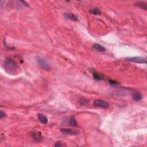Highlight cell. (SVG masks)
Returning a JSON list of instances; mask_svg holds the SVG:
<instances>
[{"instance_id":"cell-1","label":"cell","mask_w":147,"mask_h":147,"mask_svg":"<svg viewBox=\"0 0 147 147\" xmlns=\"http://www.w3.org/2000/svg\"><path fill=\"white\" fill-rule=\"evenodd\" d=\"M4 69L6 73L10 74H14L17 70V64L12 58H6L5 60Z\"/></svg>"},{"instance_id":"cell-2","label":"cell","mask_w":147,"mask_h":147,"mask_svg":"<svg viewBox=\"0 0 147 147\" xmlns=\"http://www.w3.org/2000/svg\"><path fill=\"white\" fill-rule=\"evenodd\" d=\"M37 62L38 63L39 66L43 69L46 70H50L51 67L49 63V62L47 61V59H45L44 57L42 56H38L37 58Z\"/></svg>"},{"instance_id":"cell-3","label":"cell","mask_w":147,"mask_h":147,"mask_svg":"<svg viewBox=\"0 0 147 147\" xmlns=\"http://www.w3.org/2000/svg\"><path fill=\"white\" fill-rule=\"evenodd\" d=\"M126 60L134 63H143L147 64V59L142 57H139V56H135V57H128L125 59Z\"/></svg>"},{"instance_id":"cell-4","label":"cell","mask_w":147,"mask_h":147,"mask_svg":"<svg viewBox=\"0 0 147 147\" xmlns=\"http://www.w3.org/2000/svg\"><path fill=\"white\" fill-rule=\"evenodd\" d=\"M94 106H97V107H100L101 108L103 109H107L109 107V105L108 102H107L106 101L102 100V99H96L94 101Z\"/></svg>"},{"instance_id":"cell-5","label":"cell","mask_w":147,"mask_h":147,"mask_svg":"<svg viewBox=\"0 0 147 147\" xmlns=\"http://www.w3.org/2000/svg\"><path fill=\"white\" fill-rule=\"evenodd\" d=\"M60 131L62 133L65 134V135H71V136H75L79 134V132L76 131V130H73L71 129H67V128H62L60 129Z\"/></svg>"},{"instance_id":"cell-6","label":"cell","mask_w":147,"mask_h":147,"mask_svg":"<svg viewBox=\"0 0 147 147\" xmlns=\"http://www.w3.org/2000/svg\"><path fill=\"white\" fill-rule=\"evenodd\" d=\"M31 135L35 142H40V141L43 140L42 135H41V133L40 132H32L31 133Z\"/></svg>"},{"instance_id":"cell-7","label":"cell","mask_w":147,"mask_h":147,"mask_svg":"<svg viewBox=\"0 0 147 147\" xmlns=\"http://www.w3.org/2000/svg\"><path fill=\"white\" fill-rule=\"evenodd\" d=\"M64 16L67 19L71 20L74 21H78V18L77 17L76 15L74 14L73 13H66L64 14Z\"/></svg>"},{"instance_id":"cell-8","label":"cell","mask_w":147,"mask_h":147,"mask_svg":"<svg viewBox=\"0 0 147 147\" xmlns=\"http://www.w3.org/2000/svg\"><path fill=\"white\" fill-rule=\"evenodd\" d=\"M92 48H93V49H94V50L97 51L99 52H105V51H106V49H105V47H103L100 44H97V43L94 44L93 45V46H92Z\"/></svg>"},{"instance_id":"cell-9","label":"cell","mask_w":147,"mask_h":147,"mask_svg":"<svg viewBox=\"0 0 147 147\" xmlns=\"http://www.w3.org/2000/svg\"><path fill=\"white\" fill-rule=\"evenodd\" d=\"M143 96L139 92H135L132 95V99L136 102H139L142 99Z\"/></svg>"},{"instance_id":"cell-10","label":"cell","mask_w":147,"mask_h":147,"mask_svg":"<svg viewBox=\"0 0 147 147\" xmlns=\"http://www.w3.org/2000/svg\"><path fill=\"white\" fill-rule=\"evenodd\" d=\"M135 5L136 6L139 7V8L144 9V10H147V3L145 2H143V1L137 2L135 3Z\"/></svg>"},{"instance_id":"cell-11","label":"cell","mask_w":147,"mask_h":147,"mask_svg":"<svg viewBox=\"0 0 147 147\" xmlns=\"http://www.w3.org/2000/svg\"><path fill=\"white\" fill-rule=\"evenodd\" d=\"M37 117H38L39 120H40V121L41 123H43V124H47L48 123V118H47L44 114L39 113L37 115Z\"/></svg>"},{"instance_id":"cell-12","label":"cell","mask_w":147,"mask_h":147,"mask_svg":"<svg viewBox=\"0 0 147 147\" xmlns=\"http://www.w3.org/2000/svg\"><path fill=\"white\" fill-rule=\"evenodd\" d=\"M93 77L94 78V79L96 80H103V79H104V77H103L102 75L99 74V73H96V72H94L93 73Z\"/></svg>"},{"instance_id":"cell-13","label":"cell","mask_w":147,"mask_h":147,"mask_svg":"<svg viewBox=\"0 0 147 147\" xmlns=\"http://www.w3.org/2000/svg\"><path fill=\"white\" fill-rule=\"evenodd\" d=\"M69 124L70 125L73 126V127H76L78 125L77 124V122L76 120H75V117L74 116H71L70 118L69 119Z\"/></svg>"},{"instance_id":"cell-14","label":"cell","mask_w":147,"mask_h":147,"mask_svg":"<svg viewBox=\"0 0 147 147\" xmlns=\"http://www.w3.org/2000/svg\"><path fill=\"white\" fill-rule=\"evenodd\" d=\"M90 13L94 14V15H99L101 14V10L98 8H93L89 10Z\"/></svg>"},{"instance_id":"cell-15","label":"cell","mask_w":147,"mask_h":147,"mask_svg":"<svg viewBox=\"0 0 147 147\" xmlns=\"http://www.w3.org/2000/svg\"><path fill=\"white\" fill-rule=\"evenodd\" d=\"M79 102H80V104L81 105H84L86 104L88 102V100L86 99H84V98H82L79 101Z\"/></svg>"},{"instance_id":"cell-16","label":"cell","mask_w":147,"mask_h":147,"mask_svg":"<svg viewBox=\"0 0 147 147\" xmlns=\"http://www.w3.org/2000/svg\"><path fill=\"white\" fill-rule=\"evenodd\" d=\"M63 143H62L61 141H59L56 142L55 144H54V147H63Z\"/></svg>"},{"instance_id":"cell-17","label":"cell","mask_w":147,"mask_h":147,"mask_svg":"<svg viewBox=\"0 0 147 147\" xmlns=\"http://www.w3.org/2000/svg\"><path fill=\"white\" fill-rule=\"evenodd\" d=\"M109 82L110 84H112V85H118L119 84V83L116 82V81L113 80H109Z\"/></svg>"},{"instance_id":"cell-18","label":"cell","mask_w":147,"mask_h":147,"mask_svg":"<svg viewBox=\"0 0 147 147\" xmlns=\"http://www.w3.org/2000/svg\"><path fill=\"white\" fill-rule=\"evenodd\" d=\"M6 116V113H5L4 112H3L2 110H1V112H0V118H1V119H2V118L5 117Z\"/></svg>"}]
</instances>
